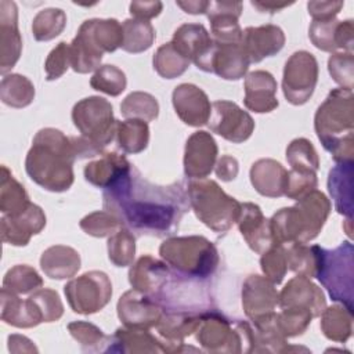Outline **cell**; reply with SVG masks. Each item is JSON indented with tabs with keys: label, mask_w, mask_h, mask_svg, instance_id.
Returning <instances> with one entry per match:
<instances>
[{
	"label": "cell",
	"mask_w": 354,
	"mask_h": 354,
	"mask_svg": "<svg viewBox=\"0 0 354 354\" xmlns=\"http://www.w3.org/2000/svg\"><path fill=\"white\" fill-rule=\"evenodd\" d=\"M102 205L129 231L152 236L173 234L189 207L181 184H153L133 165L123 177L104 189Z\"/></svg>",
	"instance_id": "1"
},
{
	"label": "cell",
	"mask_w": 354,
	"mask_h": 354,
	"mask_svg": "<svg viewBox=\"0 0 354 354\" xmlns=\"http://www.w3.org/2000/svg\"><path fill=\"white\" fill-rule=\"evenodd\" d=\"M76 153L61 130L46 127L36 133L25 159L28 176L41 188L64 192L73 184V162Z\"/></svg>",
	"instance_id": "2"
},
{
	"label": "cell",
	"mask_w": 354,
	"mask_h": 354,
	"mask_svg": "<svg viewBox=\"0 0 354 354\" xmlns=\"http://www.w3.org/2000/svg\"><path fill=\"white\" fill-rule=\"evenodd\" d=\"M314 129L322 147L336 163L354 158V94L348 88H333L318 106Z\"/></svg>",
	"instance_id": "3"
},
{
	"label": "cell",
	"mask_w": 354,
	"mask_h": 354,
	"mask_svg": "<svg viewBox=\"0 0 354 354\" xmlns=\"http://www.w3.org/2000/svg\"><path fill=\"white\" fill-rule=\"evenodd\" d=\"M330 202L318 189L297 199L295 206L278 210L270 218L275 245L307 243L321 232L329 213Z\"/></svg>",
	"instance_id": "4"
},
{
	"label": "cell",
	"mask_w": 354,
	"mask_h": 354,
	"mask_svg": "<svg viewBox=\"0 0 354 354\" xmlns=\"http://www.w3.org/2000/svg\"><path fill=\"white\" fill-rule=\"evenodd\" d=\"M123 44L122 24L113 18L84 21L69 44L71 66L77 73L100 68L104 53H113Z\"/></svg>",
	"instance_id": "5"
},
{
	"label": "cell",
	"mask_w": 354,
	"mask_h": 354,
	"mask_svg": "<svg viewBox=\"0 0 354 354\" xmlns=\"http://www.w3.org/2000/svg\"><path fill=\"white\" fill-rule=\"evenodd\" d=\"M163 261L187 278L210 277L220 261L216 246L199 235L170 236L159 248Z\"/></svg>",
	"instance_id": "6"
},
{
	"label": "cell",
	"mask_w": 354,
	"mask_h": 354,
	"mask_svg": "<svg viewBox=\"0 0 354 354\" xmlns=\"http://www.w3.org/2000/svg\"><path fill=\"white\" fill-rule=\"evenodd\" d=\"M315 254V277L328 290L333 301H339L353 311L354 288V248L343 242L333 250L313 245Z\"/></svg>",
	"instance_id": "7"
},
{
	"label": "cell",
	"mask_w": 354,
	"mask_h": 354,
	"mask_svg": "<svg viewBox=\"0 0 354 354\" xmlns=\"http://www.w3.org/2000/svg\"><path fill=\"white\" fill-rule=\"evenodd\" d=\"M187 195L195 216L214 232L228 231L239 217L241 203L213 180H191Z\"/></svg>",
	"instance_id": "8"
},
{
	"label": "cell",
	"mask_w": 354,
	"mask_h": 354,
	"mask_svg": "<svg viewBox=\"0 0 354 354\" xmlns=\"http://www.w3.org/2000/svg\"><path fill=\"white\" fill-rule=\"evenodd\" d=\"M196 340L209 353H252V325L246 321L235 322L216 311L202 313L196 329Z\"/></svg>",
	"instance_id": "9"
},
{
	"label": "cell",
	"mask_w": 354,
	"mask_h": 354,
	"mask_svg": "<svg viewBox=\"0 0 354 354\" xmlns=\"http://www.w3.org/2000/svg\"><path fill=\"white\" fill-rule=\"evenodd\" d=\"M72 120L80 136L104 149L115 137L116 120L108 100L91 95L80 100L72 109Z\"/></svg>",
	"instance_id": "10"
},
{
	"label": "cell",
	"mask_w": 354,
	"mask_h": 354,
	"mask_svg": "<svg viewBox=\"0 0 354 354\" xmlns=\"http://www.w3.org/2000/svg\"><path fill=\"white\" fill-rule=\"evenodd\" d=\"M71 308L83 315L101 311L111 300L112 283L102 271H87L64 286Z\"/></svg>",
	"instance_id": "11"
},
{
	"label": "cell",
	"mask_w": 354,
	"mask_h": 354,
	"mask_svg": "<svg viewBox=\"0 0 354 354\" xmlns=\"http://www.w3.org/2000/svg\"><path fill=\"white\" fill-rule=\"evenodd\" d=\"M318 82V62L304 50L293 53L285 64L282 91L292 105H303L313 95Z\"/></svg>",
	"instance_id": "12"
},
{
	"label": "cell",
	"mask_w": 354,
	"mask_h": 354,
	"mask_svg": "<svg viewBox=\"0 0 354 354\" xmlns=\"http://www.w3.org/2000/svg\"><path fill=\"white\" fill-rule=\"evenodd\" d=\"M209 127L213 133L221 136L227 141L241 144L252 136L254 120L235 102L217 100L212 104Z\"/></svg>",
	"instance_id": "13"
},
{
	"label": "cell",
	"mask_w": 354,
	"mask_h": 354,
	"mask_svg": "<svg viewBox=\"0 0 354 354\" xmlns=\"http://www.w3.org/2000/svg\"><path fill=\"white\" fill-rule=\"evenodd\" d=\"M163 313V307L156 299L137 289L127 290L118 301V317L126 328H155Z\"/></svg>",
	"instance_id": "14"
},
{
	"label": "cell",
	"mask_w": 354,
	"mask_h": 354,
	"mask_svg": "<svg viewBox=\"0 0 354 354\" xmlns=\"http://www.w3.org/2000/svg\"><path fill=\"white\" fill-rule=\"evenodd\" d=\"M174 47L203 72H212L214 43L202 24H183L173 35Z\"/></svg>",
	"instance_id": "15"
},
{
	"label": "cell",
	"mask_w": 354,
	"mask_h": 354,
	"mask_svg": "<svg viewBox=\"0 0 354 354\" xmlns=\"http://www.w3.org/2000/svg\"><path fill=\"white\" fill-rule=\"evenodd\" d=\"M217 144L210 133L199 130L192 133L184 149V173L192 180L206 178L217 160Z\"/></svg>",
	"instance_id": "16"
},
{
	"label": "cell",
	"mask_w": 354,
	"mask_h": 354,
	"mask_svg": "<svg viewBox=\"0 0 354 354\" xmlns=\"http://www.w3.org/2000/svg\"><path fill=\"white\" fill-rule=\"evenodd\" d=\"M171 101L178 118L188 126L199 127L209 122L212 104L207 94L192 83L178 84L171 94Z\"/></svg>",
	"instance_id": "17"
},
{
	"label": "cell",
	"mask_w": 354,
	"mask_h": 354,
	"mask_svg": "<svg viewBox=\"0 0 354 354\" xmlns=\"http://www.w3.org/2000/svg\"><path fill=\"white\" fill-rule=\"evenodd\" d=\"M46 227V214L35 203L18 214H4L1 218V239L14 246H25L30 238Z\"/></svg>",
	"instance_id": "18"
},
{
	"label": "cell",
	"mask_w": 354,
	"mask_h": 354,
	"mask_svg": "<svg viewBox=\"0 0 354 354\" xmlns=\"http://www.w3.org/2000/svg\"><path fill=\"white\" fill-rule=\"evenodd\" d=\"M278 304L279 293L268 278L254 274L245 279L242 286V307L250 321L274 313Z\"/></svg>",
	"instance_id": "19"
},
{
	"label": "cell",
	"mask_w": 354,
	"mask_h": 354,
	"mask_svg": "<svg viewBox=\"0 0 354 354\" xmlns=\"http://www.w3.org/2000/svg\"><path fill=\"white\" fill-rule=\"evenodd\" d=\"M241 14V1H209L206 15L210 21V36L213 41L241 43L242 29L238 22Z\"/></svg>",
	"instance_id": "20"
},
{
	"label": "cell",
	"mask_w": 354,
	"mask_h": 354,
	"mask_svg": "<svg viewBox=\"0 0 354 354\" xmlns=\"http://www.w3.org/2000/svg\"><path fill=\"white\" fill-rule=\"evenodd\" d=\"M22 39L18 30L17 4L10 0L0 1V72L6 75L19 59Z\"/></svg>",
	"instance_id": "21"
},
{
	"label": "cell",
	"mask_w": 354,
	"mask_h": 354,
	"mask_svg": "<svg viewBox=\"0 0 354 354\" xmlns=\"http://www.w3.org/2000/svg\"><path fill=\"white\" fill-rule=\"evenodd\" d=\"M241 43L249 57L250 64H257L282 50L285 44V35L279 26L271 24L248 26L245 30H242Z\"/></svg>",
	"instance_id": "22"
},
{
	"label": "cell",
	"mask_w": 354,
	"mask_h": 354,
	"mask_svg": "<svg viewBox=\"0 0 354 354\" xmlns=\"http://www.w3.org/2000/svg\"><path fill=\"white\" fill-rule=\"evenodd\" d=\"M236 223L243 239L253 252L263 254L275 245L270 228V220L264 217L257 205L250 202L241 203V213Z\"/></svg>",
	"instance_id": "23"
},
{
	"label": "cell",
	"mask_w": 354,
	"mask_h": 354,
	"mask_svg": "<svg viewBox=\"0 0 354 354\" xmlns=\"http://www.w3.org/2000/svg\"><path fill=\"white\" fill-rule=\"evenodd\" d=\"M202 321L201 314H192L185 311H171L163 313L160 321L155 326L158 335L160 336L166 353H181L184 339L194 332H196Z\"/></svg>",
	"instance_id": "24"
},
{
	"label": "cell",
	"mask_w": 354,
	"mask_h": 354,
	"mask_svg": "<svg viewBox=\"0 0 354 354\" xmlns=\"http://www.w3.org/2000/svg\"><path fill=\"white\" fill-rule=\"evenodd\" d=\"M278 306H281V308H306L311 311L313 317H319L326 308V300L321 288L313 283L310 278L297 275L281 290Z\"/></svg>",
	"instance_id": "25"
},
{
	"label": "cell",
	"mask_w": 354,
	"mask_h": 354,
	"mask_svg": "<svg viewBox=\"0 0 354 354\" xmlns=\"http://www.w3.org/2000/svg\"><path fill=\"white\" fill-rule=\"evenodd\" d=\"M245 106L257 113H267L278 106L277 80L267 71H253L245 77Z\"/></svg>",
	"instance_id": "26"
},
{
	"label": "cell",
	"mask_w": 354,
	"mask_h": 354,
	"mask_svg": "<svg viewBox=\"0 0 354 354\" xmlns=\"http://www.w3.org/2000/svg\"><path fill=\"white\" fill-rule=\"evenodd\" d=\"M170 277L166 263L153 259L152 256H141L129 271V282L133 289L144 292L149 296L158 295L167 283Z\"/></svg>",
	"instance_id": "27"
},
{
	"label": "cell",
	"mask_w": 354,
	"mask_h": 354,
	"mask_svg": "<svg viewBox=\"0 0 354 354\" xmlns=\"http://www.w3.org/2000/svg\"><path fill=\"white\" fill-rule=\"evenodd\" d=\"M213 43L212 72L225 80H238L243 77L250 61L242 43Z\"/></svg>",
	"instance_id": "28"
},
{
	"label": "cell",
	"mask_w": 354,
	"mask_h": 354,
	"mask_svg": "<svg viewBox=\"0 0 354 354\" xmlns=\"http://www.w3.org/2000/svg\"><path fill=\"white\" fill-rule=\"evenodd\" d=\"M288 170L274 159H259L250 167V183L254 189L267 198L285 195Z\"/></svg>",
	"instance_id": "29"
},
{
	"label": "cell",
	"mask_w": 354,
	"mask_h": 354,
	"mask_svg": "<svg viewBox=\"0 0 354 354\" xmlns=\"http://www.w3.org/2000/svg\"><path fill=\"white\" fill-rule=\"evenodd\" d=\"M105 353H166L162 339L148 329L119 328L111 336Z\"/></svg>",
	"instance_id": "30"
},
{
	"label": "cell",
	"mask_w": 354,
	"mask_h": 354,
	"mask_svg": "<svg viewBox=\"0 0 354 354\" xmlns=\"http://www.w3.org/2000/svg\"><path fill=\"white\" fill-rule=\"evenodd\" d=\"M131 167V163L124 155L116 152H106L84 167V178L98 188H108L120 177H123Z\"/></svg>",
	"instance_id": "31"
},
{
	"label": "cell",
	"mask_w": 354,
	"mask_h": 354,
	"mask_svg": "<svg viewBox=\"0 0 354 354\" xmlns=\"http://www.w3.org/2000/svg\"><path fill=\"white\" fill-rule=\"evenodd\" d=\"M40 267L51 279L72 278L80 270V254L71 246L54 245L41 253Z\"/></svg>",
	"instance_id": "32"
},
{
	"label": "cell",
	"mask_w": 354,
	"mask_h": 354,
	"mask_svg": "<svg viewBox=\"0 0 354 354\" xmlns=\"http://www.w3.org/2000/svg\"><path fill=\"white\" fill-rule=\"evenodd\" d=\"M353 165L354 162L336 163L329 171L328 191L339 214L353 217Z\"/></svg>",
	"instance_id": "33"
},
{
	"label": "cell",
	"mask_w": 354,
	"mask_h": 354,
	"mask_svg": "<svg viewBox=\"0 0 354 354\" xmlns=\"http://www.w3.org/2000/svg\"><path fill=\"white\" fill-rule=\"evenodd\" d=\"M1 321L15 328H33L41 324V317L28 297L22 300L18 295L1 289Z\"/></svg>",
	"instance_id": "34"
},
{
	"label": "cell",
	"mask_w": 354,
	"mask_h": 354,
	"mask_svg": "<svg viewBox=\"0 0 354 354\" xmlns=\"http://www.w3.org/2000/svg\"><path fill=\"white\" fill-rule=\"evenodd\" d=\"M319 326L326 339L344 343L350 339L353 332V311L343 304L328 307L321 314Z\"/></svg>",
	"instance_id": "35"
},
{
	"label": "cell",
	"mask_w": 354,
	"mask_h": 354,
	"mask_svg": "<svg viewBox=\"0 0 354 354\" xmlns=\"http://www.w3.org/2000/svg\"><path fill=\"white\" fill-rule=\"evenodd\" d=\"M116 142L124 153H140L148 147L149 127L140 119L116 120Z\"/></svg>",
	"instance_id": "36"
},
{
	"label": "cell",
	"mask_w": 354,
	"mask_h": 354,
	"mask_svg": "<svg viewBox=\"0 0 354 354\" xmlns=\"http://www.w3.org/2000/svg\"><path fill=\"white\" fill-rule=\"evenodd\" d=\"M30 201L22 184H19L7 166H1L0 210L3 214H18L29 206Z\"/></svg>",
	"instance_id": "37"
},
{
	"label": "cell",
	"mask_w": 354,
	"mask_h": 354,
	"mask_svg": "<svg viewBox=\"0 0 354 354\" xmlns=\"http://www.w3.org/2000/svg\"><path fill=\"white\" fill-rule=\"evenodd\" d=\"M0 98L3 104L12 108L28 106L35 98V86L22 75H4L0 83Z\"/></svg>",
	"instance_id": "38"
},
{
	"label": "cell",
	"mask_w": 354,
	"mask_h": 354,
	"mask_svg": "<svg viewBox=\"0 0 354 354\" xmlns=\"http://www.w3.org/2000/svg\"><path fill=\"white\" fill-rule=\"evenodd\" d=\"M122 30V48L131 54H138L148 50L155 40V29L149 21L129 18L123 21Z\"/></svg>",
	"instance_id": "39"
},
{
	"label": "cell",
	"mask_w": 354,
	"mask_h": 354,
	"mask_svg": "<svg viewBox=\"0 0 354 354\" xmlns=\"http://www.w3.org/2000/svg\"><path fill=\"white\" fill-rule=\"evenodd\" d=\"M153 69L165 79L181 76L189 66L191 61L184 57L171 41L162 44L153 55Z\"/></svg>",
	"instance_id": "40"
},
{
	"label": "cell",
	"mask_w": 354,
	"mask_h": 354,
	"mask_svg": "<svg viewBox=\"0 0 354 354\" xmlns=\"http://www.w3.org/2000/svg\"><path fill=\"white\" fill-rule=\"evenodd\" d=\"M71 336L80 344L83 353L105 351L111 336H106L98 326L87 321H73L68 324Z\"/></svg>",
	"instance_id": "41"
},
{
	"label": "cell",
	"mask_w": 354,
	"mask_h": 354,
	"mask_svg": "<svg viewBox=\"0 0 354 354\" xmlns=\"http://www.w3.org/2000/svg\"><path fill=\"white\" fill-rule=\"evenodd\" d=\"M120 112L126 119L151 122L155 120L159 115V104L156 98L149 93L133 91L120 104Z\"/></svg>",
	"instance_id": "42"
},
{
	"label": "cell",
	"mask_w": 354,
	"mask_h": 354,
	"mask_svg": "<svg viewBox=\"0 0 354 354\" xmlns=\"http://www.w3.org/2000/svg\"><path fill=\"white\" fill-rule=\"evenodd\" d=\"M65 25L66 14L61 8H44L33 18L32 33L37 41H48L59 36Z\"/></svg>",
	"instance_id": "43"
},
{
	"label": "cell",
	"mask_w": 354,
	"mask_h": 354,
	"mask_svg": "<svg viewBox=\"0 0 354 354\" xmlns=\"http://www.w3.org/2000/svg\"><path fill=\"white\" fill-rule=\"evenodd\" d=\"M43 286V279L37 271L26 264H18L10 268L3 279V288L15 293L26 295Z\"/></svg>",
	"instance_id": "44"
},
{
	"label": "cell",
	"mask_w": 354,
	"mask_h": 354,
	"mask_svg": "<svg viewBox=\"0 0 354 354\" xmlns=\"http://www.w3.org/2000/svg\"><path fill=\"white\" fill-rule=\"evenodd\" d=\"M286 160L293 170L317 171L319 158L311 141L307 138H295L286 148Z\"/></svg>",
	"instance_id": "45"
},
{
	"label": "cell",
	"mask_w": 354,
	"mask_h": 354,
	"mask_svg": "<svg viewBox=\"0 0 354 354\" xmlns=\"http://www.w3.org/2000/svg\"><path fill=\"white\" fill-rule=\"evenodd\" d=\"M136 254V238L127 228H120L108 239V257L116 267L133 264Z\"/></svg>",
	"instance_id": "46"
},
{
	"label": "cell",
	"mask_w": 354,
	"mask_h": 354,
	"mask_svg": "<svg viewBox=\"0 0 354 354\" xmlns=\"http://www.w3.org/2000/svg\"><path fill=\"white\" fill-rule=\"evenodd\" d=\"M127 79L122 69L115 65H101L90 79V86L111 97H118L126 88Z\"/></svg>",
	"instance_id": "47"
},
{
	"label": "cell",
	"mask_w": 354,
	"mask_h": 354,
	"mask_svg": "<svg viewBox=\"0 0 354 354\" xmlns=\"http://www.w3.org/2000/svg\"><path fill=\"white\" fill-rule=\"evenodd\" d=\"M286 253L288 270L297 275L307 278L315 277V254L313 246H306V243H289L283 245Z\"/></svg>",
	"instance_id": "48"
},
{
	"label": "cell",
	"mask_w": 354,
	"mask_h": 354,
	"mask_svg": "<svg viewBox=\"0 0 354 354\" xmlns=\"http://www.w3.org/2000/svg\"><path fill=\"white\" fill-rule=\"evenodd\" d=\"M79 225L87 235L95 238L111 236L123 227L122 223L106 210H98L84 216Z\"/></svg>",
	"instance_id": "49"
},
{
	"label": "cell",
	"mask_w": 354,
	"mask_h": 354,
	"mask_svg": "<svg viewBox=\"0 0 354 354\" xmlns=\"http://www.w3.org/2000/svg\"><path fill=\"white\" fill-rule=\"evenodd\" d=\"M313 318L311 311L296 307L282 308V311L277 314L278 326L286 339L304 333Z\"/></svg>",
	"instance_id": "50"
},
{
	"label": "cell",
	"mask_w": 354,
	"mask_h": 354,
	"mask_svg": "<svg viewBox=\"0 0 354 354\" xmlns=\"http://www.w3.org/2000/svg\"><path fill=\"white\" fill-rule=\"evenodd\" d=\"M29 299L32 300L37 313L40 314L41 322L58 321L64 314V304L58 293L53 289H37L29 296Z\"/></svg>",
	"instance_id": "51"
},
{
	"label": "cell",
	"mask_w": 354,
	"mask_h": 354,
	"mask_svg": "<svg viewBox=\"0 0 354 354\" xmlns=\"http://www.w3.org/2000/svg\"><path fill=\"white\" fill-rule=\"evenodd\" d=\"M339 22L336 18L328 21H313L308 29V36L311 43L328 53H333L337 50V29Z\"/></svg>",
	"instance_id": "52"
},
{
	"label": "cell",
	"mask_w": 354,
	"mask_h": 354,
	"mask_svg": "<svg viewBox=\"0 0 354 354\" xmlns=\"http://www.w3.org/2000/svg\"><path fill=\"white\" fill-rule=\"evenodd\" d=\"M260 266L266 278H268L274 285L281 283L288 272L285 246L274 245L266 250L260 259Z\"/></svg>",
	"instance_id": "53"
},
{
	"label": "cell",
	"mask_w": 354,
	"mask_h": 354,
	"mask_svg": "<svg viewBox=\"0 0 354 354\" xmlns=\"http://www.w3.org/2000/svg\"><path fill=\"white\" fill-rule=\"evenodd\" d=\"M328 71L332 79L343 88L353 90L354 55L353 53H333L328 59Z\"/></svg>",
	"instance_id": "54"
},
{
	"label": "cell",
	"mask_w": 354,
	"mask_h": 354,
	"mask_svg": "<svg viewBox=\"0 0 354 354\" xmlns=\"http://www.w3.org/2000/svg\"><path fill=\"white\" fill-rule=\"evenodd\" d=\"M317 174L315 171H300L290 169L286 177L285 196L289 199H300L313 189H317Z\"/></svg>",
	"instance_id": "55"
},
{
	"label": "cell",
	"mask_w": 354,
	"mask_h": 354,
	"mask_svg": "<svg viewBox=\"0 0 354 354\" xmlns=\"http://www.w3.org/2000/svg\"><path fill=\"white\" fill-rule=\"evenodd\" d=\"M71 66V57H69V44L65 41L58 43L47 55L44 62L46 79L57 80L59 79Z\"/></svg>",
	"instance_id": "56"
},
{
	"label": "cell",
	"mask_w": 354,
	"mask_h": 354,
	"mask_svg": "<svg viewBox=\"0 0 354 354\" xmlns=\"http://www.w3.org/2000/svg\"><path fill=\"white\" fill-rule=\"evenodd\" d=\"M343 1H308V14L313 21H328L336 18V15L343 8Z\"/></svg>",
	"instance_id": "57"
},
{
	"label": "cell",
	"mask_w": 354,
	"mask_h": 354,
	"mask_svg": "<svg viewBox=\"0 0 354 354\" xmlns=\"http://www.w3.org/2000/svg\"><path fill=\"white\" fill-rule=\"evenodd\" d=\"M163 4L162 1H133L130 3V14L133 15V18L136 19H141V21H149L155 17H158L162 12Z\"/></svg>",
	"instance_id": "58"
},
{
	"label": "cell",
	"mask_w": 354,
	"mask_h": 354,
	"mask_svg": "<svg viewBox=\"0 0 354 354\" xmlns=\"http://www.w3.org/2000/svg\"><path fill=\"white\" fill-rule=\"evenodd\" d=\"M238 160L234 156L223 155L214 165L216 176L223 181H231L238 176Z\"/></svg>",
	"instance_id": "59"
},
{
	"label": "cell",
	"mask_w": 354,
	"mask_h": 354,
	"mask_svg": "<svg viewBox=\"0 0 354 354\" xmlns=\"http://www.w3.org/2000/svg\"><path fill=\"white\" fill-rule=\"evenodd\" d=\"M8 348L12 353H37L33 342L21 335L8 336Z\"/></svg>",
	"instance_id": "60"
},
{
	"label": "cell",
	"mask_w": 354,
	"mask_h": 354,
	"mask_svg": "<svg viewBox=\"0 0 354 354\" xmlns=\"http://www.w3.org/2000/svg\"><path fill=\"white\" fill-rule=\"evenodd\" d=\"M293 1H272V0H254L252 1V6L254 8H257L260 12H268V14H275L281 10H283L285 7L292 6Z\"/></svg>",
	"instance_id": "61"
},
{
	"label": "cell",
	"mask_w": 354,
	"mask_h": 354,
	"mask_svg": "<svg viewBox=\"0 0 354 354\" xmlns=\"http://www.w3.org/2000/svg\"><path fill=\"white\" fill-rule=\"evenodd\" d=\"M176 4L187 14L198 15V14H206L209 1L205 0H188V1H176Z\"/></svg>",
	"instance_id": "62"
}]
</instances>
